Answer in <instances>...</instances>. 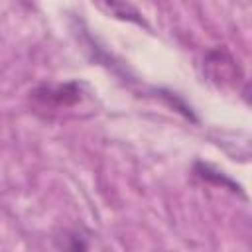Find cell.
<instances>
[{"label":"cell","mask_w":252,"mask_h":252,"mask_svg":"<svg viewBox=\"0 0 252 252\" xmlns=\"http://www.w3.org/2000/svg\"><path fill=\"white\" fill-rule=\"evenodd\" d=\"M104 12H108L114 18L120 20H128V22H136V24H144L140 12L128 2V0H94Z\"/></svg>","instance_id":"cell-3"},{"label":"cell","mask_w":252,"mask_h":252,"mask_svg":"<svg viewBox=\"0 0 252 252\" xmlns=\"http://www.w3.org/2000/svg\"><path fill=\"white\" fill-rule=\"evenodd\" d=\"M205 73L209 75V81L217 83L219 87L234 85L238 81V77H240V71H238L234 59L224 49H215V51L207 53Z\"/></svg>","instance_id":"cell-2"},{"label":"cell","mask_w":252,"mask_h":252,"mask_svg":"<svg viewBox=\"0 0 252 252\" xmlns=\"http://www.w3.org/2000/svg\"><path fill=\"white\" fill-rule=\"evenodd\" d=\"M81 98L79 87L75 83L67 85H45L33 91V100L39 108L47 110H61L67 106H73Z\"/></svg>","instance_id":"cell-1"}]
</instances>
